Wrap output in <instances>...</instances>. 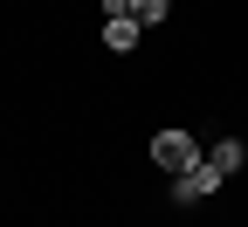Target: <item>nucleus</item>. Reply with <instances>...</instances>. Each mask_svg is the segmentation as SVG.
<instances>
[{"label": "nucleus", "instance_id": "nucleus-1", "mask_svg": "<svg viewBox=\"0 0 248 227\" xmlns=\"http://www.w3.org/2000/svg\"><path fill=\"white\" fill-rule=\"evenodd\" d=\"M152 158H159L166 172H186V166L200 158V145L186 138V131H159V138H152Z\"/></svg>", "mask_w": 248, "mask_h": 227}, {"label": "nucleus", "instance_id": "nucleus-2", "mask_svg": "<svg viewBox=\"0 0 248 227\" xmlns=\"http://www.w3.org/2000/svg\"><path fill=\"white\" fill-rule=\"evenodd\" d=\"M214 186H221V172H214L207 158H193L186 172H172V200H207Z\"/></svg>", "mask_w": 248, "mask_h": 227}, {"label": "nucleus", "instance_id": "nucleus-3", "mask_svg": "<svg viewBox=\"0 0 248 227\" xmlns=\"http://www.w3.org/2000/svg\"><path fill=\"white\" fill-rule=\"evenodd\" d=\"M104 48H110V55H131V48H138V21H131V14L104 21Z\"/></svg>", "mask_w": 248, "mask_h": 227}, {"label": "nucleus", "instance_id": "nucleus-4", "mask_svg": "<svg viewBox=\"0 0 248 227\" xmlns=\"http://www.w3.org/2000/svg\"><path fill=\"white\" fill-rule=\"evenodd\" d=\"M241 158H248V151H241L234 138H221V145H214V158H207V166H214V172L228 179V172H241Z\"/></svg>", "mask_w": 248, "mask_h": 227}, {"label": "nucleus", "instance_id": "nucleus-5", "mask_svg": "<svg viewBox=\"0 0 248 227\" xmlns=\"http://www.w3.org/2000/svg\"><path fill=\"white\" fill-rule=\"evenodd\" d=\"M166 7H172V0H131V21L152 28V21H166Z\"/></svg>", "mask_w": 248, "mask_h": 227}]
</instances>
